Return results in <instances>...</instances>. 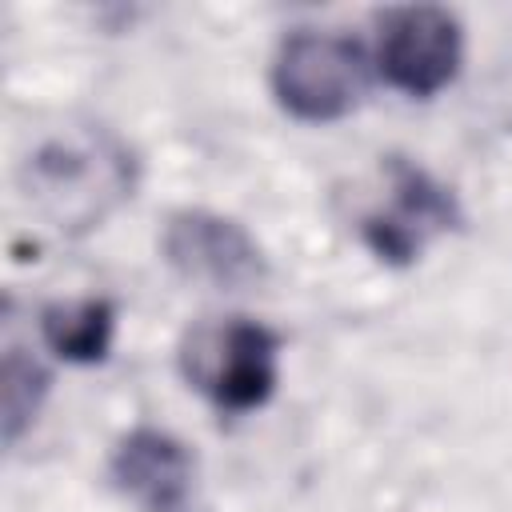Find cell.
Masks as SVG:
<instances>
[{"label":"cell","instance_id":"6da1fadb","mask_svg":"<svg viewBox=\"0 0 512 512\" xmlns=\"http://www.w3.org/2000/svg\"><path fill=\"white\" fill-rule=\"evenodd\" d=\"M280 336L248 316L196 324L180 344L184 380L220 412H256L272 400L280 376Z\"/></svg>","mask_w":512,"mask_h":512},{"label":"cell","instance_id":"7a4b0ae2","mask_svg":"<svg viewBox=\"0 0 512 512\" xmlns=\"http://www.w3.org/2000/svg\"><path fill=\"white\" fill-rule=\"evenodd\" d=\"M368 92V56L352 36L296 28L272 56V96L304 124L348 116Z\"/></svg>","mask_w":512,"mask_h":512},{"label":"cell","instance_id":"3957f363","mask_svg":"<svg viewBox=\"0 0 512 512\" xmlns=\"http://www.w3.org/2000/svg\"><path fill=\"white\" fill-rule=\"evenodd\" d=\"M124 196H132V160L112 140H56L32 160V200L64 232L100 224Z\"/></svg>","mask_w":512,"mask_h":512},{"label":"cell","instance_id":"277c9868","mask_svg":"<svg viewBox=\"0 0 512 512\" xmlns=\"http://www.w3.org/2000/svg\"><path fill=\"white\" fill-rule=\"evenodd\" d=\"M460 60H464V32L448 8L404 4L380 16L376 68L396 92L428 100L456 80Z\"/></svg>","mask_w":512,"mask_h":512},{"label":"cell","instance_id":"5b68a950","mask_svg":"<svg viewBox=\"0 0 512 512\" xmlns=\"http://www.w3.org/2000/svg\"><path fill=\"white\" fill-rule=\"evenodd\" d=\"M164 260L176 276L220 288V292H244L256 288L268 276V260L260 244L248 236L244 224L232 216L208 212V208H180L164 224Z\"/></svg>","mask_w":512,"mask_h":512},{"label":"cell","instance_id":"8992f818","mask_svg":"<svg viewBox=\"0 0 512 512\" xmlns=\"http://www.w3.org/2000/svg\"><path fill=\"white\" fill-rule=\"evenodd\" d=\"M460 220L456 200L444 184H436L424 168L396 160L392 164V208L368 212L360 224L364 244L372 248V256H380L384 264H412L424 244L452 228Z\"/></svg>","mask_w":512,"mask_h":512},{"label":"cell","instance_id":"52a82bcc","mask_svg":"<svg viewBox=\"0 0 512 512\" xmlns=\"http://www.w3.org/2000/svg\"><path fill=\"white\" fill-rule=\"evenodd\" d=\"M108 476L140 512H184L196 460L184 440L144 424L116 440Z\"/></svg>","mask_w":512,"mask_h":512},{"label":"cell","instance_id":"ba28073f","mask_svg":"<svg viewBox=\"0 0 512 512\" xmlns=\"http://www.w3.org/2000/svg\"><path fill=\"white\" fill-rule=\"evenodd\" d=\"M112 332H116V304L104 296L48 304L40 312L44 344L68 364H100L112 348Z\"/></svg>","mask_w":512,"mask_h":512},{"label":"cell","instance_id":"9c48e42d","mask_svg":"<svg viewBox=\"0 0 512 512\" xmlns=\"http://www.w3.org/2000/svg\"><path fill=\"white\" fill-rule=\"evenodd\" d=\"M44 396H48V372H44L32 356H20V348H8V356H4V372H0L4 440H8V444H16L20 432L36 420Z\"/></svg>","mask_w":512,"mask_h":512}]
</instances>
